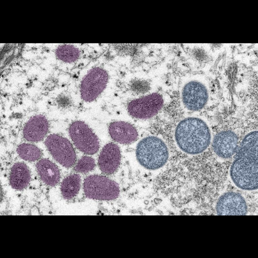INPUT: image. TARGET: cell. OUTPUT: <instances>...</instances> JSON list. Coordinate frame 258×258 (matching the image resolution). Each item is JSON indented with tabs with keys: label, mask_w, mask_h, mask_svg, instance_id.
Instances as JSON below:
<instances>
[{
	"label": "cell",
	"mask_w": 258,
	"mask_h": 258,
	"mask_svg": "<svg viewBox=\"0 0 258 258\" xmlns=\"http://www.w3.org/2000/svg\"><path fill=\"white\" fill-rule=\"evenodd\" d=\"M257 131H251L244 137L230 167V177L241 189L256 190L258 186Z\"/></svg>",
	"instance_id": "1"
},
{
	"label": "cell",
	"mask_w": 258,
	"mask_h": 258,
	"mask_svg": "<svg viewBox=\"0 0 258 258\" xmlns=\"http://www.w3.org/2000/svg\"><path fill=\"white\" fill-rule=\"evenodd\" d=\"M174 139L181 151L190 155H197L204 153L211 145V129L208 124L200 117H186L177 123Z\"/></svg>",
	"instance_id": "2"
},
{
	"label": "cell",
	"mask_w": 258,
	"mask_h": 258,
	"mask_svg": "<svg viewBox=\"0 0 258 258\" xmlns=\"http://www.w3.org/2000/svg\"><path fill=\"white\" fill-rule=\"evenodd\" d=\"M169 156V149L165 142L155 136L145 138L137 145V160L147 169L157 170L163 167Z\"/></svg>",
	"instance_id": "3"
},
{
	"label": "cell",
	"mask_w": 258,
	"mask_h": 258,
	"mask_svg": "<svg viewBox=\"0 0 258 258\" xmlns=\"http://www.w3.org/2000/svg\"><path fill=\"white\" fill-rule=\"evenodd\" d=\"M179 95L182 105L186 109L198 111L204 109L210 97L207 80L198 76L186 78L181 84Z\"/></svg>",
	"instance_id": "4"
},
{
	"label": "cell",
	"mask_w": 258,
	"mask_h": 258,
	"mask_svg": "<svg viewBox=\"0 0 258 258\" xmlns=\"http://www.w3.org/2000/svg\"><path fill=\"white\" fill-rule=\"evenodd\" d=\"M84 192L91 199L114 200L119 197L120 190L117 183L109 177L93 175L85 179Z\"/></svg>",
	"instance_id": "5"
},
{
	"label": "cell",
	"mask_w": 258,
	"mask_h": 258,
	"mask_svg": "<svg viewBox=\"0 0 258 258\" xmlns=\"http://www.w3.org/2000/svg\"><path fill=\"white\" fill-rule=\"evenodd\" d=\"M69 134L75 146L85 154L92 155L100 148L98 137L84 122H74L69 127Z\"/></svg>",
	"instance_id": "6"
},
{
	"label": "cell",
	"mask_w": 258,
	"mask_h": 258,
	"mask_svg": "<svg viewBox=\"0 0 258 258\" xmlns=\"http://www.w3.org/2000/svg\"><path fill=\"white\" fill-rule=\"evenodd\" d=\"M164 105L160 94L153 93L131 101L128 105L131 116L137 119H149L157 114Z\"/></svg>",
	"instance_id": "7"
},
{
	"label": "cell",
	"mask_w": 258,
	"mask_h": 258,
	"mask_svg": "<svg viewBox=\"0 0 258 258\" xmlns=\"http://www.w3.org/2000/svg\"><path fill=\"white\" fill-rule=\"evenodd\" d=\"M109 75L100 68L91 69L81 85V96L87 102L95 100L107 87Z\"/></svg>",
	"instance_id": "8"
},
{
	"label": "cell",
	"mask_w": 258,
	"mask_h": 258,
	"mask_svg": "<svg viewBox=\"0 0 258 258\" xmlns=\"http://www.w3.org/2000/svg\"><path fill=\"white\" fill-rule=\"evenodd\" d=\"M47 147L53 158L66 167L75 165L77 155L71 143L66 138L57 135L48 136L45 140Z\"/></svg>",
	"instance_id": "9"
},
{
	"label": "cell",
	"mask_w": 258,
	"mask_h": 258,
	"mask_svg": "<svg viewBox=\"0 0 258 258\" xmlns=\"http://www.w3.org/2000/svg\"><path fill=\"white\" fill-rule=\"evenodd\" d=\"M247 205L238 193L228 192L223 195L216 204V213L221 216H244L247 214Z\"/></svg>",
	"instance_id": "10"
},
{
	"label": "cell",
	"mask_w": 258,
	"mask_h": 258,
	"mask_svg": "<svg viewBox=\"0 0 258 258\" xmlns=\"http://www.w3.org/2000/svg\"><path fill=\"white\" fill-rule=\"evenodd\" d=\"M238 137L233 131L225 130L215 136L213 149L216 155L223 159L232 157L238 149Z\"/></svg>",
	"instance_id": "11"
},
{
	"label": "cell",
	"mask_w": 258,
	"mask_h": 258,
	"mask_svg": "<svg viewBox=\"0 0 258 258\" xmlns=\"http://www.w3.org/2000/svg\"><path fill=\"white\" fill-rule=\"evenodd\" d=\"M120 161V149L114 143H109L101 151L98 164L103 174L110 175L118 169Z\"/></svg>",
	"instance_id": "12"
},
{
	"label": "cell",
	"mask_w": 258,
	"mask_h": 258,
	"mask_svg": "<svg viewBox=\"0 0 258 258\" xmlns=\"http://www.w3.org/2000/svg\"><path fill=\"white\" fill-rule=\"evenodd\" d=\"M109 131L112 139L121 144H132L138 137L137 128L126 122H113L110 124Z\"/></svg>",
	"instance_id": "13"
},
{
	"label": "cell",
	"mask_w": 258,
	"mask_h": 258,
	"mask_svg": "<svg viewBox=\"0 0 258 258\" xmlns=\"http://www.w3.org/2000/svg\"><path fill=\"white\" fill-rule=\"evenodd\" d=\"M48 121L44 116H36L30 119L24 129V137L27 141L36 142L41 141L48 133Z\"/></svg>",
	"instance_id": "14"
},
{
	"label": "cell",
	"mask_w": 258,
	"mask_h": 258,
	"mask_svg": "<svg viewBox=\"0 0 258 258\" xmlns=\"http://www.w3.org/2000/svg\"><path fill=\"white\" fill-rule=\"evenodd\" d=\"M39 176L46 185L54 186L60 179V173L57 166L47 159H41L37 163Z\"/></svg>",
	"instance_id": "15"
},
{
	"label": "cell",
	"mask_w": 258,
	"mask_h": 258,
	"mask_svg": "<svg viewBox=\"0 0 258 258\" xmlns=\"http://www.w3.org/2000/svg\"><path fill=\"white\" fill-rule=\"evenodd\" d=\"M9 180L11 186L15 189L22 190L26 188L31 180L29 168L24 163H16L11 169Z\"/></svg>",
	"instance_id": "16"
},
{
	"label": "cell",
	"mask_w": 258,
	"mask_h": 258,
	"mask_svg": "<svg viewBox=\"0 0 258 258\" xmlns=\"http://www.w3.org/2000/svg\"><path fill=\"white\" fill-rule=\"evenodd\" d=\"M80 186L81 178L79 175L77 174L70 175L64 179L61 184L62 196L66 199H72L79 192Z\"/></svg>",
	"instance_id": "17"
},
{
	"label": "cell",
	"mask_w": 258,
	"mask_h": 258,
	"mask_svg": "<svg viewBox=\"0 0 258 258\" xmlns=\"http://www.w3.org/2000/svg\"><path fill=\"white\" fill-rule=\"evenodd\" d=\"M20 157L28 161H35L40 160L42 156V153L40 149L35 145L23 144L19 145L17 149Z\"/></svg>",
	"instance_id": "18"
},
{
	"label": "cell",
	"mask_w": 258,
	"mask_h": 258,
	"mask_svg": "<svg viewBox=\"0 0 258 258\" xmlns=\"http://www.w3.org/2000/svg\"><path fill=\"white\" fill-rule=\"evenodd\" d=\"M56 54L60 60L68 63L77 61L80 56V51L77 48L68 45L59 46Z\"/></svg>",
	"instance_id": "19"
},
{
	"label": "cell",
	"mask_w": 258,
	"mask_h": 258,
	"mask_svg": "<svg viewBox=\"0 0 258 258\" xmlns=\"http://www.w3.org/2000/svg\"><path fill=\"white\" fill-rule=\"evenodd\" d=\"M95 166V161L93 158L84 156L78 161L77 165H75V171L80 173H87L93 170Z\"/></svg>",
	"instance_id": "20"
}]
</instances>
